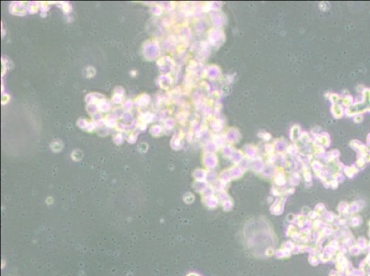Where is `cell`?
Returning <instances> with one entry per match:
<instances>
[{
    "instance_id": "cell-2",
    "label": "cell",
    "mask_w": 370,
    "mask_h": 276,
    "mask_svg": "<svg viewBox=\"0 0 370 276\" xmlns=\"http://www.w3.org/2000/svg\"><path fill=\"white\" fill-rule=\"evenodd\" d=\"M369 148H370V147H369Z\"/></svg>"
},
{
    "instance_id": "cell-1",
    "label": "cell",
    "mask_w": 370,
    "mask_h": 276,
    "mask_svg": "<svg viewBox=\"0 0 370 276\" xmlns=\"http://www.w3.org/2000/svg\"><path fill=\"white\" fill-rule=\"evenodd\" d=\"M368 140H369V141H370V135H369V138H368Z\"/></svg>"
}]
</instances>
